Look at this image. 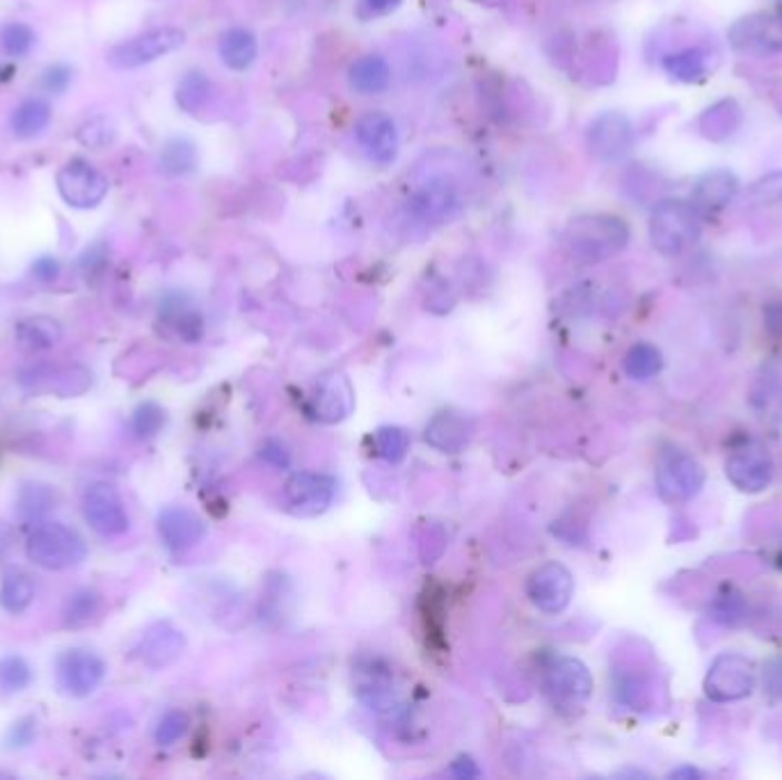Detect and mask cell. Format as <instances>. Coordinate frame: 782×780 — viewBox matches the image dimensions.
Returning <instances> with one entry per match:
<instances>
[{"instance_id":"cell-1","label":"cell","mask_w":782,"mask_h":780,"mask_svg":"<svg viewBox=\"0 0 782 780\" xmlns=\"http://www.w3.org/2000/svg\"><path fill=\"white\" fill-rule=\"evenodd\" d=\"M629 243V227L611 213H586L567 225L563 234L565 253L582 266L601 264L620 255Z\"/></svg>"},{"instance_id":"cell-2","label":"cell","mask_w":782,"mask_h":780,"mask_svg":"<svg viewBox=\"0 0 782 780\" xmlns=\"http://www.w3.org/2000/svg\"><path fill=\"white\" fill-rule=\"evenodd\" d=\"M700 211L685 199H661L650 216V240L663 257H680L700 238Z\"/></svg>"},{"instance_id":"cell-3","label":"cell","mask_w":782,"mask_h":780,"mask_svg":"<svg viewBox=\"0 0 782 780\" xmlns=\"http://www.w3.org/2000/svg\"><path fill=\"white\" fill-rule=\"evenodd\" d=\"M28 558L47 571H66L88 558V543L76 528L60 522L42 524L32 531L25 545Z\"/></svg>"},{"instance_id":"cell-4","label":"cell","mask_w":782,"mask_h":780,"mask_svg":"<svg viewBox=\"0 0 782 780\" xmlns=\"http://www.w3.org/2000/svg\"><path fill=\"white\" fill-rule=\"evenodd\" d=\"M704 694L714 702H737L749 698L758 687L755 664L739 653L719 655L704 676Z\"/></svg>"},{"instance_id":"cell-5","label":"cell","mask_w":782,"mask_h":780,"mask_svg":"<svg viewBox=\"0 0 782 780\" xmlns=\"http://www.w3.org/2000/svg\"><path fill=\"white\" fill-rule=\"evenodd\" d=\"M186 42V34L179 28H156V30H147L137 34V38H131L117 47H113L105 55L109 64L113 69L120 71H131V69H140L145 64H152L169 53H174L176 49H182Z\"/></svg>"},{"instance_id":"cell-6","label":"cell","mask_w":782,"mask_h":780,"mask_svg":"<svg viewBox=\"0 0 782 780\" xmlns=\"http://www.w3.org/2000/svg\"><path fill=\"white\" fill-rule=\"evenodd\" d=\"M707 474L687 451H668L657 465V490L668 504H687L704 488Z\"/></svg>"},{"instance_id":"cell-7","label":"cell","mask_w":782,"mask_h":780,"mask_svg":"<svg viewBox=\"0 0 782 780\" xmlns=\"http://www.w3.org/2000/svg\"><path fill=\"white\" fill-rule=\"evenodd\" d=\"M545 694L558 709H579L593 696V676L577 657H558L545 670Z\"/></svg>"},{"instance_id":"cell-8","label":"cell","mask_w":782,"mask_h":780,"mask_svg":"<svg viewBox=\"0 0 782 780\" xmlns=\"http://www.w3.org/2000/svg\"><path fill=\"white\" fill-rule=\"evenodd\" d=\"M337 494V481L318 472H296L281 488V504L296 517L323 515Z\"/></svg>"},{"instance_id":"cell-9","label":"cell","mask_w":782,"mask_h":780,"mask_svg":"<svg viewBox=\"0 0 782 780\" xmlns=\"http://www.w3.org/2000/svg\"><path fill=\"white\" fill-rule=\"evenodd\" d=\"M55 186L60 197L71 208H83V211L96 208L111 191V184L105 179V174L83 158L66 161L58 170Z\"/></svg>"},{"instance_id":"cell-10","label":"cell","mask_w":782,"mask_h":780,"mask_svg":"<svg viewBox=\"0 0 782 780\" xmlns=\"http://www.w3.org/2000/svg\"><path fill=\"white\" fill-rule=\"evenodd\" d=\"M526 593L543 614L556 616L567 609L575 595V577L558 561H547L531 573Z\"/></svg>"},{"instance_id":"cell-11","label":"cell","mask_w":782,"mask_h":780,"mask_svg":"<svg viewBox=\"0 0 782 780\" xmlns=\"http://www.w3.org/2000/svg\"><path fill=\"white\" fill-rule=\"evenodd\" d=\"M726 474L741 492H764L773 481V458L764 444L749 442L730 453L726 460Z\"/></svg>"},{"instance_id":"cell-12","label":"cell","mask_w":782,"mask_h":780,"mask_svg":"<svg viewBox=\"0 0 782 780\" xmlns=\"http://www.w3.org/2000/svg\"><path fill=\"white\" fill-rule=\"evenodd\" d=\"M83 513L101 536H122L128 531V513L111 483H94L83 496Z\"/></svg>"},{"instance_id":"cell-13","label":"cell","mask_w":782,"mask_h":780,"mask_svg":"<svg viewBox=\"0 0 782 780\" xmlns=\"http://www.w3.org/2000/svg\"><path fill=\"white\" fill-rule=\"evenodd\" d=\"M105 678V664L99 655L74 648L58 659V685L74 698L92 696Z\"/></svg>"},{"instance_id":"cell-14","label":"cell","mask_w":782,"mask_h":780,"mask_svg":"<svg viewBox=\"0 0 782 780\" xmlns=\"http://www.w3.org/2000/svg\"><path fill=\"white\" fill-rule=\"evenodd\" d=\"M730 42L745 53H782V19L766 12L743 17L730 28Z\"/></svg>"},{"instance_id":"cell-15","label":"cell","mask_w":782,"mask_h":780,"mask_svg":"<svg viewBox=\"0 0 782 780\" xmlns=\"http://www.w3.org/2000/svg\"><path fill=\"white\" fill-rule=\"evenodd\" d=\"M360 147L378 165H391L399 156V131L397 122L387 113H367L354 124Z\"/></svg>"},{"instance_id":"cell-16","label":"cell","mask_w":782,"mask_h":780,"mask_svg":"<svg viewBox=\"0 0 782 780\" xmlns=\"http://www.w3.org/2000/svg\"><path fill=\"white\" fill-rule=\"evenodd\" d=\"M634 145L631 122L622 113H604L588 126V147L601 161H618Z\"/></svg>"},{"instance_id":"cell-17","label":"cell","mask_w":782,"mask_h":780,"mask_svg":"<svg viewBox=\"0 0 782 780\" xmlns=\"http://www.w3.org/2000/svg\"><path fill=\"white\" fill-rule=\"evenodd\" d=\"M158 534L172 554H184L206 536V526L193 511L172 506L158 515Z\"/></svg>"},{"instance_id":"cell-18","label":"cell","mask_w":782,"mask_h":780,"mask_svg":"<svg viewBox=\"0 0 782 780\" xmlns=\"http://www.w3.org/2000/svg\"><path fill=\"white\" fill-rule=\"evenodd\" d=\"M186 650V636L169 623H156L142 636L137 646L140 661L150 668H165Z\"/></svg>"},{"instance_id":"cell-19","label":"cell","mask_w":782,"mask_h":780,"mask_svg":"<svg viewBox=\"0 0 782 780\" xmlns=\"http://www.w3.org/2000/svg\"><path fill=\"white\" fill-rule=\"evenodd\" d=\"M474 421L467 414L444 410L425 425V442L442 453H457L472 442Z\"/></svg>"},{"instance_id":"cell-20","label":"cell","mask_w":782,"mask_h":780,"mask_svg":"<svg viewBox=\"0 0 782 780\" xmlns=\"http://www.w3.org/2000/svg\"><path fill=\"white\" fill-rule=\"evenodd\" d=\"M412 208L416 216L425 223H446L451 220L457 208H460V197L457 191L449 184V182H429L423 184L414 199H412Z\"/></svg>"},{"instance_id":"cell-21","label":"cell","mask_w":782,"mask_h":780,"mask_svg":"<svg viewBox=\"0 0 782 780\" xmlns=\"http://www.w3.org/2000/svg\"><path fill=\"white\" fill-rule=\"evenodd\" d=\"M737 191H739V182L732 172L728 170L707 172L693 186L691 204L700 213H714L726 208L730 199L737 195Z\"/></svg>"},{"instance_id":"cell-22","label":"cell","mask_w":782,"mask_h":780,"mask_svg":"<svg viewBox=\"0 0 782 780\" xmlns=\"http://www.w3.org/2000/svg\"><path fill=\"white\" fill-rule=\"evenodd\" d=\"M753 408L764 419L782 417V360H771L758 373L751 392Z\"/></svg>"},{"instance_id":"cell-23","label":"cell","mask_w":782,"mask_h":780,"mask_svg":"<svg viewBox=\"0 0 782 780\" xmlns=\"http://www.w3.org/2000/svg\"><path fill=\"white\" fill-rule=\"evenodd\" d=\"M348 81L360 94H382L391 83V66L382 55H362L350 64Z\"/></svg>"},{"instance_id":"cell-24","label":"cell","mask_w":782,"mask_h":780,"mask_svg":"<svg viewBox=\"0 0 782 780\" xmlns=\"http://www.w3.org/2000/svg\"><path fill=\"white\" fill-rule=\"evenodd\" d=\"M712 53L700 49V47H691L678 53H670L663 58V69L675 81L682 83H700L709 76V71H712Z\"/></svg>"},{"instance_id":"cell-25","label":"cell","mask_w":782,"mask_h":780,"mask_svg":"<svg viewBox=\"0 0 782 780\" xmlns=\"http://www.w3.org/2000/svg\"><path fill=\"white\" fill-rule=\"evenodd\" d=\"M14 335H17V346L23 352L32 355V352L53 348L62 339V328L49 316H30V318H23V321L17 326Z\"/></svg>"},{"instance_id":"cell-26","label":"cell","mask_w":782,"mask_h":780,"mask_svg":"<svg viewBox=\"0 0 782 780\" xmlns=\"http://www.w3.org/2000/svg\"><path fill=\"white\" fill-rule=\"evenodd\" d=\"M741 124V109L734 99H721L700 115V133L709 140L721 142L730 137Z\"/></svg>"},{"instance_id":"cell-27","label":"cell","mask_w":782,"mask_h":780,"mask_svg":"<svg viewBox=\"0 0 782 780\" xmlns=\"http://www.w3.org/2000/svg\"><path fill=\"white\" fill-rule=\"evenodd\" d=\"M257 38L245 28H231L220 38V58L234 71L250 69L257 60Z\"/></svg>"},{"instance_id":"cell-28","label":"cell","mask_w":782,"mask_h":780,"mask_svg":"<svg viewBox=\"0 0 782 780\" xmlns=\"http://www.w3.org/2000/svg\"><path fill=\"white\" fill-rule=\"evenodd\" d=\"M34 599V584L32 577L21 571V567H8L0 579V605L8 614H23Z\"/></svg>"},{"instance_id":"cell-29","label":"cell","mask_w":782,"mask_h":780,"mask_svg":"<svg viewBox=\"0 0 782 780\" xmlns=\"http://www.w3.org/2000/svg\"><path fill=\"white\" fill-rule=\"evenodd\" d=\"M49 124H51V105L44 99L21 101L10 117L12 133L21 140L40 135Z\"/></svg>"},{"instance_id":"cell-30","label":"cell","mask_w":782,"mask_h":780,"mask_svg":"<svg viewBox=\"0 0 782 780\" xmlns=\"http://www.w3.org/2000/svg\"><path fill=\"white\" fill-rule=\"evenodd\" d=\"M350 412V389L343 378H332L316 392V417L323 421H339Z\"/></svg>"},{"instance_id":"cell-31","label":"cell","mask_w":782,"mask_h":780,"mask_svg":"<svg viewBox=\"0 0 782 780\" xmlns=\"http://www.w3.org/2000/svg\"><path fill=\"white\" fill-rule=\"evenodd\" d=\"M663 367V358H661V350L652 343H634L627 355H625V360H622V369L629 378L634 380H648L652 376H657Z\"/></svg>"},{"instance_id":"cell-32","label":"cell","mask_w":782,"mask_h":780,"mask_svg":"<svg viewBox=\"0 0 782 780\" xmlns=\"http://www.w3.org/2000/svg\"><path fill=\"white\" fill-rule=\"evenodd\" d=\"M101 609V595L92 588H81L74 595H69L62 609V623L66 627H85L90 625Z\"/></svg>"},{"instance_id":"cell-33","label":"cell","mask_w":782,"mask_h":780,"mask_svg":"<svg viewBox=\"0 0 782 780\" xmlns=\"http://www.w3.org/2000/svg\"><path fill=\"white\" fill-rule=\"evenodd\" d=\"M55 504V494L49 485L42 483H28L21 488L19 500H17V511L23 520H38L44 513H49Z\"/></svg>"},{"instance_id":"cell-34","label":"cell","mask_w":782,"mask_h":780,"mask_svg":"<svg viewBox=\"0 0 782 780\" xmlns=\"http://www.w3.org/2000/svg\"><path fill=\"white\" fill-rule=\"evenodd\" d=\"M210 96V83L199 71H191L184 76V81L176 88V103L191 115H197L204 105L208 103Z\"/></svg>"},{"instance_id":"cell-35","label":"cell","mask_w":782,"mask_h":780,"mask_svg":"<svg viewBox=\"0 0 782 780\" xmlns=\"http://www.w3.org/2000/svg\"><path fill=\"white\" fill-rule=\"evenodd\" d=\"M161 165L169 174H186V172H191L197 165V154H195L193 142H188L184 137L169 140L167 145L163 147Z\"/></svg>"},{"instance_id":"cell-36","label":"cell","mask_w":782,"mask_h":780,"mask_svg":"<svg viewBox=\"0 0 782 780\" xmlns=\"http://www.w3.org/2000/svg\"><path fill=\"white\" fill-rule=\"evenodd\" d=\"M375 447L387 463L397 465L410 451V435L399 425H382L375 431Z\"/></svg>"},{"instance_id":"cell-37","label":"cell","mask_w":782,"mask_h":780,"mask_svg":"<svg viewBox=\"0 0 782 780\" xmlns=\"http://www.w3.org/2000/svg\"><path fill=\"white\" fill-rule=\"evenodd\" d=\"M32 680L28 661L19 655H8L0 659V694H19Z\"/></svg>"},{"instance_id":"cell-38","label":"cell","mask_w":782,"mask_h":780,"mask_svg":"<svg viewBox=\"0 0 782 780\" xmlns=\"http://www.w3.org/2000/svg\"><path fill=\"white\" fill-rule=\"evenodd\" d=\"M34 30L25 23H8L0 28V47L10 58H25L34 47Z\"/></svg>"},{"instance_id":"cell-39","label":"cell","mask_w":782,"mask_h":780,"mask_svg":"<svg viewBox=\"0 0 782 780\" xmlns=\"http://www.w3.org/2000/svg\"><path fill=\"white\" fill-rule=\"evenodd\" d=\"M191 719L182 709H169V712L158 721L156 730H154V739L158 747H172L179 739H184V735L188 732Z\"/></svg>"},{"instance_id":"cell-40","label":"cell","mask_w":782,"mask_h":780,"mask_svg":"<svg viewBox=\"0 0 782 780\" xmlns=\"http://www.w3.org/2000/svg\"><path fill=\"white\" fill-rule=\"evenodd\" d=\"M165 425V410L158 403H142L133 414V433L137 438H152Z\"/></svg>"},{"instance_id":"cell-41","label":"cell","mask_w":782,"mask_h":780,"mask_svg":"<svg viewBox=\"0 0 782 780\" xmlns=\"http://www.w3.org/2000/svg\"><path fill=\"white\" fill-rule=\"evenodd\" d=\"M79 140L90 150H103V147H109L111 142L115 140V126L109 120L96 117V120H92V122L81 126Z\"/></svg>"},{"instance_id":"cell-42","label":"cell","mask_w":782,"mask_h":780,"mask_svg":"<svg viewBox=\"0 0 782 780\" xmlns=\"http://www.w3.org/2000/svg\"><path fill=\"white\" fill-rule=\"evenodd\" d=\"M753 197L762 204H769V202H780L782 199V172H773L769 176H764V179H760L755 186H753Z\"/></svg>"},{"instance_id":"cell-43","label":"cell","mask_w":782,"mask_h":780,"mask_svg":"<svg viewBox=\"0 0 782 780\" xmlns=\"http://www.w3.org/2000/svg\"><path fill=\"white\" fill-rule=\"evenodd\" d=\"M71 83V69L64 64H53L42 74V88L51 94H62Z\"/></svg>"},{"instance_id":"cell-44","label":"cell","mask_w":782,"mask_h":780,"mask_svg":"<svg viewBox=\"0 0 782 780\" xmlns=\"http://www.w3.org/2000/svg\"><path fill=\"white\" fill-rule=\"evenodd\" d=\"M261 455L268 460V463H272L275 468H289L291 465V453H289L287 444L279 442V440H268L261 447Z\"/></svg>"},{"instance_id":"cell-45","label":"cell","mask_w":782,"mask_h":780,"mask_svg":"<svg viewBox=\"0 0 782 780\" xmlns=\"http://www.w3.org/2000/svg\"><path fill=\"white\" fill-rule=\"evenodd\" d=\"M32 275L42 281H53L60 275V264L55 257H40L32 264Z\"/></svg>"},{"instance_id":"cell-46","label":"cell","mask_w":782,"mask_h":780,"mask_svg":"<svg viewBox=\"0 0 782 780\" xmlns=\"http://www.w3.org/2000/svg\"><path fill=\"white\" fill-rule=\"evenodd\" d=\"M764 324H766L771 335H780L782 337V300H775V302L766 305Z\"/></svg>"},{"instance_id":"cell-47","label":"cell","mask_w":782,"mask_h":780,"mask_svg":"<svg viewBox=\"0 0 782 780\" xmlns=\"http://www.w3.org/2000/svg\"><path fill=\"white\" fill-rule=\"evenodd\" d=\"M362 3L369 17H384L394 12L401 6V0H362Z\"/></svg>"},{"instance_id":"cell-48","label":"cell","mask_w":782,"mask_h":780,"mask_svg":"<svg viewBox=\"0 0 782 780\" xmlns=\"http://www.w3.org/2000/svg\"><path fill=\"white\" fill-rule=\"evenodd\" d=\"M451 773H453L455 778H465V780L481 776L476 762L470 760V758H457V760L453 762V767H451Z\"/></svg>"},{"instance_id":"cell-49","label":"cell","mask_w":782,"mask_h":780,"mask_svg":"<svg viewBox=\"0 0 782 780\" xmlns=\"http://www.w3.org/2000/svg\"><path fill=\"white\" fill-rule=\"evenodd\" d=\"M700 776L702 773L698 769H693V767H682V769H675L670 773V778H700Z\"/></svg>"},{"instance_id":"cell-50","label":"cell","mask_w":782,"mask_h":780,"mask_svg":"<svg viewBox=\"0 0 782 780\" xmlns=\"http://www.w3.org/2000/svg\"><path fill=\"white\" fill-rule=\"evenodd\" d=\"M8 543H10V531H8L3 524H0V554L6 552Z\"/></svg>"}]
</instances>
